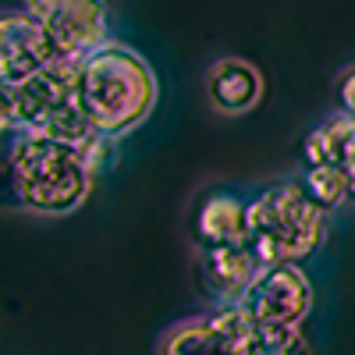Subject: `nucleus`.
Instances as JSON below:
<instances>
[{
	"label": "nucleus",
	"instance_id": "1",
	"mask_svg": "<svg viewBox=\"0 0 355 355\" xmlns=\"http://www.w3.org/2000/svg\"><path fill=\"white\" fill-rule=\"evenodd\" d=\"M160 96L157 71L128 43H103L78 61V103L103 139L135 132Z\"/></svg>",
	"mask_w": 355,
	"mask_h": 355
},
{
	"label": "nucleus",
	"instance_id": "2",
	"mask_svg": "<svg viewBox=\"0 0 355 355\" xmlns=\"http://www.w3.org/2000/svg\"><path fill=\"white\" fill-rule=\"evenodd\" d=\"M93 182L96 171L82 150L43 135L11 132L8 185L21 210L36 217H68L89 199Z\"/></svg>",
	"mask_w": 355,
	"mask_h": 355
},
{
	"label": "nucleus",
	"instance_id": "3",
	"mask_svg": "<svg viewBox=\"0 0 355 355\" xmlns=\"http://www.w3.org/2000/svg\"><path fill=\"white\" fill-rule=\"evenodd\" d=\"M25 135H43L68 142L85 153L93 171L103 167L110 142L103 139L78 103V57H57L43 71L15 85V128Z\"/></svg>",
	"mask_w": 355,
	"mask_h": 355
},
{
	"label": "nucleus",
	"instance_id": "4",
	"mask_svg": "<svg viewBox=\"0 0 355 355\" xmlns=\"http://www.w3.org/2000/svg\"><path fill=\"white\" fill-rule=\"evenodd\" d=\"M327 239V214L299 182L266 185L249 199V249L263 266L299 263Z\"/></svg>",
	"mask_w": 355,
	"mask_h": 355
},
{
	"label": "nucleus",
	"instance_id": "5",
	"mask_svg": "<svg viewBox=\"0 0 355 355\" xmlns=\"http://www.w3.org/2000/svg\"><path fill=\"white\" fill-rule=\"evenodd\" d=\"M252 323L270 327H302V320L313 309V284L302 274L299 263H274L259 266V274L249 281L245 295L239 299Z\"/></svg>",
	"mask_w": 355,
	"mask_h": 355
},
{
	"label": "nucleus",
	"instance_id": "6",
	"mask_svg": "<svg viewBox=\"0 0 355 355\" xmlns=\"http://www.w3.org/2000/svg\"><path fill=\"white\" fill-rule=\"evenodd\" d=\"M33 15L61 57H82L110 43L107 0H25Z\"/></svg>",
	"mask_w": 355,
	"mask_h": 355
},
{
	"label": "nucleus",
	"instance_id": "7",
	"mask_svg": "<svg viewBox=\"0 0 355 355\" xmlns=\"http://www.w3.org/2000/svg\"><path fill=\"white\" fill-rule=\"evenodd\" d=\"M249 327L252 320L239 302L217 306L206 316L171 327L160 341V355H245Z\"/></svg>",
	"mask_w": 355,
	"mask_h": 355
},
{
	"label": "nucleus",
	"instance_id": "8",
	"mask_svg": "<svg viewBox=\"0 0 355 355\" xmlns=\"http://www.w3.org/2000/svg\"><path fill=\"white\" fill-rule=\"evenodd\" d=\"M57 46L43 33V25L25 8L0 11V78L25 82L36 71H43L50 61H57Z\"/></svg>",
	"mask_w": 355,
	"mask_h": 355
},
{
	"label": "nucleus",
	"instance_id": "9",
	"mask_svg": "<svg viewBox=\"0 0 355 355\" xmlns=\"http://www.w3.org/2000/svg\"><path fill=\"white\" fill-rule=\"evenodd\" d=\"M259 259L245 245H227V249H210L199 259V288L210 295L214 309L217 306H234L245 295L249 281L259 274Z\"/></svg>",
	"mask_w": 355,
	"mask_h": 355
},
{
	"label": "nucleus",
	"instance_id": "10",
	"mask_svg": "<svg viewBox=\"0 0 355 355\" xmlns=\"http://www.w3.org/2000/svg\"><path fill=\"white\" fill-rule=\"evenodd\" d=\"M206 100L227 117L249 114L263 100V71L245 57H220L206 71Z\"/></svg>",
	"mask_w": 355,
	"mask_h": 355
},
{
	"label": "nucleus",
	"instance_id": "11",
	"mask_svg": "<svg viewBox=\"0 0 355 355\" xmlns=\"http://www.w3.org/2000/svg\"><path fill=\"white\" fill-rule=\"evenodd\" d=\"M192 234L202 252L245 245L249 242V199H239L231 192H214L199 202Z\"/></svg>",
	"mask_w": 355,
	"mask_h": 355
},
{
	"label": "nucleus",
	"instance_id": "12",
	"mask_svg": "<svg viewBox=\"0 0 355 355\" xmlns=\"http://www.w3.org/2000/svg\"><path fill=\"white\" fill-rule=\"evenodd\" d=\"M306 167H341L355 164V121L345 114H331L323 125H316L302 139Z\"/></svg>",
	"mask_w": 355,
	"mask_h": 355
},
{
	"label": "nucleus",
	"instance_id": "13",
	"mask_svg": "<svg viewBox=\"0 0 355 355\" xmlns=\"http://www.w3.org/2000/svg\"><path fill=\"white\" fill-rule=\"evenodd\" d=\"M299 185L327 217L334 210H341L345 202H352V185H348V174L341 167H306Z\"/></svg>",
	"mask_w": 355,
	"mask_h": 355
},
{
	"label": "nucleus",
	"instance_id": "14",
	"mask_svg": "<svg viewBox=\"0 0 355 355\" xmlns=\"http://www.w3.org/2000/svg\"><path fill=\"white\" fill-rule=\"evenodd\" d=\"M245 355H313L302 327H270L252 323L245 338Z\"/></svg>",
	"mask_w": 355,
	"mask_h": 355
},
{
	"label": "nucleus",
	"instance_id": "15",
	"mask_svg": "<svg viewBox=\"0 0 355 355\" xmlns=\"http://www.w3.org/2000/svg\"><path fill=\"white\" fill-rule=\"evenodd\" d=\"M334 100H338V114H345V117H352V121H355V64H348L338 75Z\"/></svg>",
	"mask_w": 355,
	"mask_h": 355
},
{
	"label": "nucleus",
	"instance_id": "16",
	"mask_svg": "<svg viewBox=\"0 0 355 355\" xmlns=\"http://www.w3.org/2000/svg\"><path fill=\"white\" fill-rule=\"evenodd\" d=\"M15 128V82L0 78V135Z\"/></svg>",
	"mask_w": 355,
	"mask_h": 355
},
{
	"label": "nucleus",
	"instance_id": "17",
	"mask_svg": "<svg viewBox=\"0 0 355 355\" xmlns=\"http://www.w3.org/2000/svg\"><path fill=\"white\" fill-rule=\"evenodd\" d=\"M345 174H348V185H352V202H355V164H352Z\"/></svg>",
	"mask_w": 355,
	"mask_h": 355
}]
</instances>
